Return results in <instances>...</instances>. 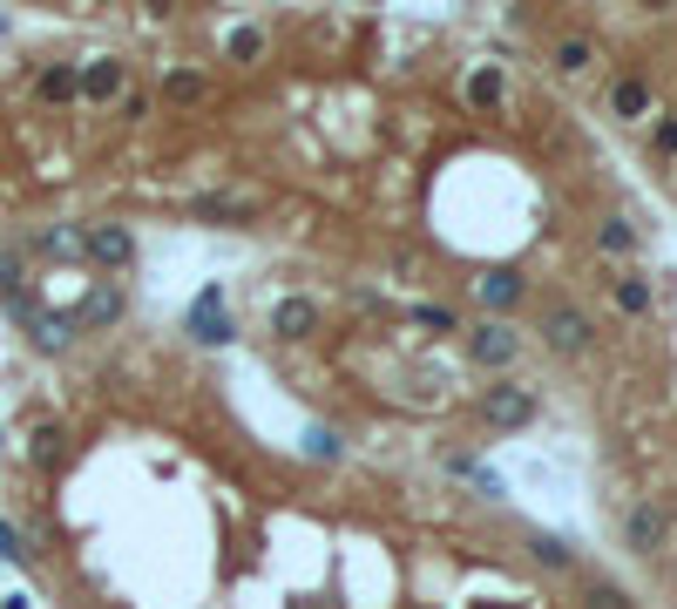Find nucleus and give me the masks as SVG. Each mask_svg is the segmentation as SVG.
<instances>
[{"instance_id": "obj_1", "label": "nucleus", "mask_w": 677, "mask_h": 609, "mask_svg": "<svg viewBox=\"0 0 677 609\" xmlns=\"http://www.w3.org/2000/svg\"><path fill=\"white\" fill-rule=\"evenodd\" d=\"M589 339H596V318H589L583 305H569V298H542V346H549V352L583 359Z\"/></svg>"}, {"instance_id": "obj_2", "label": "nucleus", "mask_w": 677, "mask_h": 609, "mask_svg": "<svg viewBox=\"0 0 677 609\" xmlns=\"http://www.w3.org/2000/svg\"><path fill=\"white\" fill-rule=\"evenodd\" d=\"M21 461H27L34 474H61V467L75 461V427H68V420H34V427L21 433Z\"/></svg>"}, {"instance_id": "obj_3", "label": "nucleus", "mask_w": 677, "mask_h": 609, "mask_svg": "<svg viewBox=\"0 0 677 609\" xmlns=\"http://www.w3.org/2000/svg\"><path fill=\"white\" fill-rule=\"evenodd\" d=\"M190 339H196V346H230V339H237V325H230V312H224L217 284L196 292V305H190Z\"/></svg>"}, {"instance_id": "obj_4", "label": "nucleus", "mask_w": 677, "mask_h": 609, "mask_svg": "<svg viewBox=\"0 0 677 609\" xmlns=\"http://www.w3.org/2000/svg\"><path fill=\"white\" fill-rule=\"evenodd\" d=\"M482 414H488V427H501V433H522V427L535 420V393H529V386H488Z\"/></svg>"}, {"instance_id": "obj_5", "label": "nucleus", "mask_w": 677, "mask_h": 609, "mask_svg": "<svg viewBox=\"0 0 677 609\" xmlns=\"http://www.w3.org/2000/svg\"><path fill=\"white\" fill-rule=\"evenodd\" d=\"M115 95H129V61H115V55L82 61V102L102 109V102H115Z\"/></svg>"}, {"instance_id": "obj_6", "label": "nucleus", "mask_w": 677, "mask_h": 609, "mask_svg": "<svg viewBox=\"0 0 677 609\" xmlns=\"http://www.w3.org/2000/svg\"><path fill=\"white\" fill-rule=\"evenodd\" d=\"M82 251H89L102 271H129V264H136V237H129L123 224H95V230H82Z\"/></svg>"}, {"instance_id": "obj_7", "label": "nucleus", "mask_w": 677, "mask_h": 609, "mask_svg": "<svg viewBox=\"0 0 677 609\" xmlns=\"http://www.w3.org/2000/svg\"><path fill=\"white\" fill-rule=\"evenodd\" d=\"M467 352H474V365H515V352H522V339H515V325H501V318H488V325H474L467 332Z\"/></svg>"}, {"instance_id": "obj_8", "label": "nucleus", "mask_w": 677, "mask_h": 609, "mask_svg": "<svg viewBox=\"0 0 677 609\" xmlns=\"http://www.w3.org/2000/svg\"><path fill=\"white\" fill-rule=\"evenodd\" d=\"M623 542H630L636 555H657V549L670 542V515H664L657 501H636V508L623 515Z\"/></svg>"}, {"instance_id": "obj_9", "label": "nucleus", "mask_w": 677, "mask_h": 609, "mask_svg": "<svg viewBox=\"0 0 677 609\" xmlns=\"http://www.w3.org/2000/svg\"><path fill=\"white\" fill-rule=\"evenodd\" d=\"M123 312H129V292H123V284H95V292L75 305L68 318H75V332H102V325H115Z\"/></svg>"}, {"instance_id": "obj_10", "label": "nucleus", "mask_w": 677, "mask_h": 609, "mask_svg": "<svg viewBox=\"0 0 677 609\" xmlns=\"http://www.w3.org/2000/svg\"><path fill=\"white\" fill-rule=\"evenodd\" d=\"M34 95H42L48 109H68V102H82V61H48L42 75H34Z\"/></svg>"}, {"instance_id": "obj_11", "label": "nucleus", "mask_w": 677, "mask_h": 609, "mask_svg": "<svg viewBox=\"0 0 677 609\" xmlns=\"http://www.w3.org/2000/svg\"><path fill=\"white\" fill-rule=\"evenodd\" d=\"M271 332L278 339H312L318 332V305L312 298H278L271 305Z\"/></svg>"}, {"instance_id": "obj_12", "label": "nucleus", "mask_w": 677, "mask_h": 609, "mask_svg": "<svg viewBox=\"0 0 677 609\" xmlns=\"http://www.w3.org/2000/svg\"><path fill=\"white\" fill-rule=\"evenodd\" d=\"M474 298H482V312H508V305H522V278L495 264V271L474 278Z\"/></svg>"}, {"instance_id": "obj_13", "label": "nucleus", "mask_w": 677, "mask_h": 609, "mask_svg": "<svg viewBox=\"0 0 677 609\" xmlns=\"http://www.w3.org/2000/svg\"><path fill=\"white\" fill-rule=\"evenodd\" d=\"M27 339H34V352H68L75 346V318L68 312H34L27 318Z\"/></svg>"}, {"instance_id": "obj_14", "label": "nucleus", "mask_w": 677, "mask_h": 609, "mask_svg": "<svg viewBox=\"0 0 677 609\" xmlns=\"http://www.w3.org/2000/svg\"><path fill=\"white\" fill-rule=\"evenodd\" d=\"M610 115H617V122H644V115H651V81L623 75L617 89H610Z\"/></svg>"}, {"instance_id": "obj_15", "label": "nucleus", "mask_w": 677, "mask_h": 609, "mask_svg": "<svg viewBox=\"0 0 677 609\" xmlns=\"http://www.w3.org/2000/svg\"><path fill=\"white\" fill-rule=\"evenodd\" d=\"M610 298H617V312H623V318H651V278L623 271V278L610 284Z\"/></svg>"}, {"instance_id": "obj_16", "label": "nucleus", "mask_w": 677, "mask_h": 609, "mask_svg": "<svg viewBox=\"0 0 677 609\" xmlns=\"http://www.w3.org/2000/svg\"><path fill=\"white\" fill-rule=\"evenodd\" d=\"M196 217H211V224H251L258 203H237V196H196Z\"/></svg>"}, {"instance_id": "obj_17", "label": "nucleus", "mask_w": 677, "mask_h": 609, "mask_svg": "<svg viewBox=\"0 0 677 609\" xmlns=\"http://www.w3.org/2000/svg\"><path fill=\"white\" fill-rule=\"evenodd\" d=\"M448 467H454V474H461L467 487H482L488 501H501V495H508V481H501V474H495L488 461H448Z\"/></svg>"}, {"instance_id": "obj_18", "label": "nucleus", "mask_w": 677, "mask_h": 609, "mask_svg": "<svg viewBox=\"0 0 677 609\" xmlns=\"http://www.w3.org/2000/svg\"><path fill=\"white\" fill-rule=\"evenodd\" d=\"M589 61H596V48H589L583 34H569V41H555V68H563V75H583Z\"/></svg>"}, {"instance_id": "obj_19", "label": "nucleus", "mask_w": 677, "mask_h": 609, "mask_svg": "<svg viewBox=\"0 0 677 609\" xmlns=\"http://www.w3.org/2000/svg\"><path fill=\"white\" fill-rule=\"evenodd\" d=\"M224 55H230V61H258V55H264V27H230Z\"/></svg>"}, {"instance_id": "obj_20", "label": "nucleus", "mask_w": 677, "mask_h": 609, "mask_svg": "<svg viewBox=\"0 0 677 609\" xmlns=\"http://www.w3.org/2000/svg\"><path fill=\"white\" fill-rule=\"evenodd\" d=\"M529 555L542 562V568H569L576 555H569V542L563 535H529Z\"/></svg>"}, {"instance_id": "obj_21", "label": "nucleus", "mask_w": 677, "mask_h": 609, "mask_svg": "<svg viewBox=\"0 0 677 609\" xmlns=\"http://www.w3.org/2000/svg\"><path fill=\"white\" fill-rule=\"evenodd\" d=\"M163 95H170V102H204V75L170 68V75H163Z\"/></svg>"}, {"instance_id": "obj_22", "label": "nucleus", "mask_w": 677, "mask_h": 609, "mask_svg": "<svg viewBox=\"0 0 677 609\" xmlns=\"http://www.w3.org/2000/svg\"><path fill=\"white\" fill-rule=\"evenodd\" d=\"M630 244H636V230H630L623 217H610L603 230H596V251H603V258H623V251H630Z\"/></svg>"}, {"instance_id": "obj_23", "label": "nucleus", "mask_w": 677, "mask_h": 609, "mask_svg": "<svg viewBox=\"0 0 677 609\" xmlns=\"http://www.w3.org/2000/svg\"><path fill=\"white\" fill-rule=\"evenodd\" d=\"M305 454H312V461H339L346 440H339L332 427H305Z\"/></svg>"}, {"instance_id": "obj_24", "label": "nucleus", "mask_w": 677, "mask_h": 609, "mask_svg": "<svg viewBox=\"0 0 677 609\" xmlns=\"http://www.w3.org/2000/svg\"><path fill=\"white\" fill-rule=\"evenodd\" d=\"M583 609H630V596H623L617 583L596 576V583H583Z\"/></svg>"}, {"instance_id": "obj_25", "label": "nucleus", "mask_w": 677, "mask_h": 609, "mask_svg": "<svg viewBox=\"0 0 677 609\" xmlns=\"http://www.w3.org/2000/svg\"><path fill=\"white\" fill-rule=\"evenodd\" d=\"M414 325H427V332H454V305H414Z\"/></svg>"}, {"instance_id": "obj_26", "label": "nucleus", "mask_w": 677, "mask_h": 609, "mask_svg": "<svg viewBox=\"0 0 677 609\" xmlns=\"http://www.w3.org/2000/svg\"><path fill=\"white\" fill-rule=\"evenodd\" d=\"M467 95L482 102V109H495V102H501V75H495V68H482V75L467 81Z\"/></svg>"}, {"instance_id": "obj_27", "label": "nucleus", "mask_w": 677, "mask_h": 609, "mask_svg": "<svg viewBox=\"0 0 677 609\" xmlns=\"http://www.w3.org/2000/svg\"><path fill=\"white\" fill-rule=\"evenodd\" d=\"M123 115H129V122H143V115H149V95H143V89H129V95H123Z\"/></svg>"}, {"instance_id": "obj_28", "label": "nucleus", "mask_w": 677, "mask_h": 609, "mask_svg": "<svg viewBox=\"0 0 677 609\" xmlns=\"http://www.w3.org/2000/svg\"><path fill=\"white\" fill-rule=\"evenodd\" d=\"M657 149H664V156H677V115H670V122H657Z\"/></svg>"}, {"instance_id": "obj_29", "label": "nucleus", "mask_w": 677, "mask_h": 609, "mask_svg": "<svg viewBox=\"0 0 677 609\" xmlns=\"http://www.w3.org/2000/svg\"><path fill=\"white\" fill-rule=\"evenodd\" d=\"M670 528H677V521H670Z\"/></svg>"}]
</instances>
